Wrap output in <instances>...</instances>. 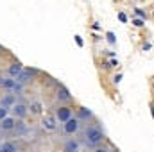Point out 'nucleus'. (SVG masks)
<instances>
[{
    "label": "nucleus",
    "instance_id": "obj_1",
    "mask_svg": "<svg viewBox=\"0 0 154 152\" xmlns=\"http://www.w3.org/2000/svg\"><path fill=\"white\" fill-rule=\"evenodd\" d=\"M84 136H86V145H90V147H95L104 140V134L99 127H88Z\"/></svg>",
    "mask_w": 154,
    "mask_h": 152
},
{
    "label": "nucleus",
    "instance_id": "obj_3",
    "mask_svg": "<svg viewBox=\"0 0 154 152\" xmlns=\"http://www.w3.org/2000/svg\"><path fill=\"white\" fill-rule=\"evenodd\" d=\"M43 127H45L47 131H56V127H57V118H56V114H47V116L43 118Z\"/></svg>",
    "mask_w": 154,
    "mask_h": 152
},
{
    "label": "nucleus",
    "instance_id": "obj_4",
    "mask_svg": "<svg viewBox=\"0 0 154 152\" xmlns=\"http://www.w3.org/2000/svg\"><path fill=\"white\" fill-rule=\"evenodd\" d=\"M79 131V118H70L65 122V132L66 134H74Z\"/></svg>",
    "mask_w": 154,
    "mask_h": 152
},
{
    "label": "nucleus",
    "instance_id": "obj_21",
    "mask_svg": "<svg viewBox=\"0 0 154 152\" xmlns=\"http://www.w3.org/2000/svg\"><path fill=\"white\" fill-rule=\"evenodd\" d=\"M95 152H109L108 149H95Z\"/></svg>",
    "mask_w": 154,
    "mask_h": 152
},
{
    "label": "nucleus",
    "instance_id": "obj_14",
    "mask_svg": "<svg viewBox=\"0 0 154 152\" xmlns=\"http://www.w3.org/2000/svg\"><path fill=\"white\" fill-rule=\"evenodd\" d=\"M2 149H4L5 152H18L16 143H11V141H5V143H2Z\"/></svg>",
    "mask_w": 154,
    "mask_h": 152
},
{
    "label": "nucleus",
    "instance_id": "obj_19",
    "mask_svg": "<svg viewBox=\"0 0 154 152\" xmlns=\"http://www.w3.org/2000/svg\"><path fill=\"white\" fill-rule=\"evenodd\" d=\"M133 23H134L136 27H142V25H143V22H142V18H138V20H133Z\"/></svg>",
    "mask_w": 154,
    "mask_h": 152
},
{
    "label": "nucleus",
    "instance_id": "obj_12",
    "mask_svg": "<svg viewBox=\"0 0 154 152\" xmlns=\"http://www.w3.org/2000/svg\"><path fill=\"white\" fill-rule=\"evenodd\" d=\"M29 109H31L34 114H39V113H41V109H43V106H41V102H39V100H32V102H31V106H29Z\"/></svg>",
    "mask_w": 154,
    "mask_h": 152
},
{
    "label": "nucleus",
    "instance_id": "obj_6",
    "mask_svg": "<svg viewBox=\"0 0 154 152\" xmlns=\"http://www.w3.org/2000/svg\"><path fill=\"white\" fill-rule=\"evenodd\" d=\"M57 100L59 102H70L72 100V95H70V91L66 90V88H63V86H59V90H57Z\"/></svg>",
    "mask_w": 154,
    "mask_h": 152
},
{
    "label": "nucleus",
    "instance_id": "obj_9",
    "mask_svg": "<svg viewBox=\"0 0 154 152\" xmlns=\"http://www.w3.org/2000/svg\"><path fill=\"white\" fill-rule=\"evenodd\" d=\"M13 111H14V114H16L18 118H25V116H27V108H25L23 104H14V106H13Z\"/></svg>",
    "mask_w": 154,
    "mask_h": 152
},
{
    "label": "nucleus",
    "instance_id": "obj_2",
    "mask_svg": "<svg viewBox=\"0 0 154 152\" xmlns=\"http://www.w3.org/2000/svg\"><path fill=\"white\" fill-rule=\"evenodd\" d=\"M56 118L59 120V122H66V120H70L72 118V109L68 108V106H63V108H59L57 111H56Z\"/></svg>",
    "mask_w": 154,
    "mask_h": 152
},
{
    "label": "nucleus",
    "instance_id": "obj_7",
    "mask_svg": "<svg viewBox=\"0 0 154 152\" xmlns=\"http://www.w3.org/2000/svg\"><path fill=\"white\" fill-rule=\"evenodd\" d=\"M14 125H16V120L11 118V116L4 118V120L0 122V129H2V131H11V129H14Z\"/></svg>",
    "mask_w": 154,
    "mask_h": 152
},
{
    "label": "nucleus",
    "instance_id": "obj_11",
    "mask_svg": "<svg viewBox=\"0 0 154 152\" xmlns=\"http://www.w3.org/2000/svg\"><path fill=\"white\" fill-rule=\"evenodd\" d=\"M65 150L66 152H77L79 150V143H77L75 140H68V141L65 143Z\"/></svg>",
    "mask_w": 154,
    "mask_h": 152
},
{
    "label": "nucleus",
    "instance_id": "obj_20",
    "mask_svg": "<svg viewBox=\"0 0 154 152\" xmlns=\"http://www.w3.org/2000/svg\"><path fill=\"white\" fill-rule=\"evenodd\" d=\"M118 18H120L122 22H125V14H124V13H120V14H118Z\"/></svg>",
    "mask_w": 154,
    "mask_h": 152
},
{
    "label": "nucleus",
    "instance_id": "obj_23",
    "mask_svg": "<svg viewBox=\"0 0 154 152\" xmlns=\"http://www.w3.org/2000/svg\"><path fill=\"white\" fill-rule=\"evenodd\" d=\"M113 152H118V150H113Z\"/></svg>",
    "mask_w": 154,
    "mask_h": 152
},
{
    "label": "nucleus",
    "instance_id": "obj_16",
    "mask_svg": "<svg viewBox=\"0 0 154 152\" xmlns=\"http://www.w3.org/2000/svg\"><path fill=\"white\" fill-rule=\"evenodd\" d=\"M91 116V111H88L86 108H81L79 109V120H86V118H90Z\"/></svg>",
    "mask_w": 154,
    "mask_h": 152
},
{
    "label": "nucleus",
    "instance_id": "obj_5",
    "mask_svg": "<svg viewBox=\"0 0 154 152\" xmlns=\"http://www.w3.org/2000/svg\"><path fill=\"white\" fill-rule=\"evenodd\" d=\"M38 74V70H23L20 75L16 77V82H20V84H25L27 81H31L32 77Z\"/></svg>",
    "mask_w": 154,
    "mask_h": 152
},
{
    "label": "nucleus",
    "instance_id": "obj_13",
    "mask_svg": "<svg viewBox=\"0 0 154 152\" xmlns=\"http://www.w3.org/2000/svg\"><path fill=\"white\" fill-rule=\"evenodd\" d=\"M2 106H4V108H11V106H14V97H13V95H5V97L2 99Z\"/></svg>",
    "mask_w": 154,
    "mask_h": 152
},
{
    "label": "nucleus",
    "instance_id": "obj_10",
    "mask_svg": "<svg viewBox=\"0 0 154 152\" xmlns=\"http://www.w3.org/2000/svg\"><path fill=\"white\" fill-rule=\"evenodd\" d=\"M22 72H23V66H22L20 63H14V65L9 66V75L11 77H18Z\"/></svg>",
    "mask_w": 154,
    "mask_h": 152
},
{
    "label": "nucleus",
    "instance_id": "obj_22",
    "mask_svg": "<svg viewBox=\"0 0 154 152\" xmlns=\"http://www.w3.org/2000/svg\"><path fill=\"white\" fill-rule=\"evenodd\" d=\"M0 50H2V45H0Z\"/></svg>",
    "mask_w": 154,
    "mask_h": 152
},
{
    "label": "nucleus",
    "instance_id": "obj_18",
    "mask_svg": "<svg viewBox=\"0 0 154 152\" xmlns=\"http://www.w3.org/2000/svg\"><path fill=\"white\" fill-rule=\"evenodd\" d=\"M134 13H136V14H138L140 18H145V13H143L142 9H134Z\"/></svg>",
    "mask_w": 154,
    "mask_h": 152
},
{
    "label": "nucleus",
    "instance_id": "obj_15",
    "mask_svg": "<svg viewBox=\"0 0 154 152\" xmlns=\"http://www.w3.org/2000/svg\"><path fill=\"white\" fill-rule=\"evenodd\" d=\"M14 131H16V134H25V132H27V127H25V123H22V122H16V125H14Z\"/></svg>",
    "mask_w": 154,
    "mask_h": 152
},
{
    "label": "nucleus",
    "instance_id": "obj_17",
    "mask_svg": "<svg viewBox=\"0 0 154 152\" xmlns=\"http://www.w3.org/2000/svg\"><path fill=\"white\" fill-rule=\"evenodd\" d=\"M4 118H7V108H4V106H0V122H2Z\"/></svg>",
    "mask_w": 154,
    "mask_h": 152
},
{
    "label": "nucleus",
    "instance_id": "obj_8",
    "mask_svg": "<svg viewBox=\"0 0 154 152\" xmlns=\"http://www.w3.org/2000/svg\"><path fill=\"white\" fill-rule=\"evenodd\" d=\"M16 84H18V82H16L14 79H11V77H7V79H0V86L5 88V90H14Z\"/></svg>",
    "mask_w": 154,
    "mask_h": 152
}]
</instances>
